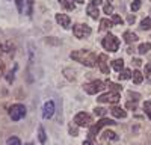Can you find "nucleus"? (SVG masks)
Wrapping results in <instances>:
<instances>
[{
  "instance_id": "f257e3e1",
  "label": "nucleus",
  "mask_w": 151,
  "mask_h": 145,
  "mask_svg": "<svg viewBox=\"0 0 151 145\" xmlns=\"http://www.w3.org/2000/svg\"><path fill=\"white\" fill-rule=\"evenodd\" d=\"M71 59L77 60L79 64L85 65V67H95L97 62H98V57L95 56V53L89 52V50H74L71 52Z\"/></svg>"
},
{
  "instance_id": "f03ea898",
  "label": "nucleus",
  "mask_w": 151,
  "mask_h": 145,
  "mask_svg": "<svg viewBox=\"0 0 151 145\" xmlns=\"http://www.w3.org/2000/svg\"><path fill=\"white\" fill-rule=\"evenodd\" d=\"M115 124H116L115 121H112V119H109V118H101L100 121H97L95 124L91 126L89 135H88V139H89V141H94V139L100 135V131H101L103 127H106V126H115Z\"/></svg>"
},
{
  "instance_id": "7ed1b4c3",
  "label": "nucleus",
  "mask_w": 151,
  "mask_h": 145,
  "mask_svg": "<svg viewBox=\"0 0 151 145\" xmlns=\"http://www.w3.org/2000/svg\"><path fill=\"white\" fill-rule=\"evenodd\" d=\"M101 45H103V48H106L107 52L115 53V52H118V48H119V39L113 33H107L103 38V41H101Z\"/></svg>"
},
{
  "instance_id": "20e7f679",
  "label": "nucleus",
  "mask_w": 151,
  "mask_h": 145,
  "mask_svg": "<svg viewBox=\"0 0 151 145\" xmlns=\"http://www.w3.org/2000/svg\"><path fill=\"white\" fill-rule=\"evenodd\" d=\"M104 88H106V82H101V80H92L89 83H85L83 85L85 92H88L89 95H95L98 92H101Z\"/></svg>"
},
{
  "instance_id": "39448f33",
  "label": "nucleus",
  "mask_w": 151,
  "mask_h": 145,
  "mask_svg": "<svg viewBox=\"0 0 151 145\" xmlns=\"http://www.w3.org/2000/svg\"><path fill=\"white\" fill-rule=\"evenodd\" d=\"M8 113H9V118L17 123V121H20L21 118L26 116V107H24L23 104H12L9 107Z\"/></svg>"
},
{
  "instance_id": "423d86ee",
  "label": "nucleus",
  "mask_w": 151,
  "mask_h": 145,
  "mask_svg": "<svg viewBox=\"0 0 151 145\" xmlns=\"http://www.w3.org/2000/svg\"><path fill=\"white\" fill-rule=\"evenodd\" d=\"M73 33H74L76 38L83 39V38H88V36L92 33V29L88 26V24H74L73 26Z\"/></svg>"
},
{
  "instance_id": "0eeeda50",
  "label": "nucleus",
  "mask_w": 151,
  "mask_h": 145,
  "mask_svg": "<svg viewBox=\"0 0 151 145\" xmlns=\"http://www.w3.org/2000/svg\"><path fill=\"white\" fill-rule=\"evenodd\" d=\"M119 100H121L119 92H115V91H109V92H106V94H101L100 97H97V101H98V103H109V104H116Z\"/></svg>"
},
{
  "instance_id": "6e6552de",
  "label": "nucleus",
  "mask_w": 151,
  "mask_h": 145,
  "mask_svg": "<svg viewBox=\"0 0 151 145\" xmlns=\"http://www.w3.org/2000/svg\"><path fill=\"white\" fill-rule=\"evenodd\" d=\"M74 124L77 127H88L92 124V115L88 112H79L74 116Z\"/></svg>"
},
{
  "instance_id": "1a4fd4ad",
  "label": "nucleus",
  "mask_w": 151,
  "mask_h": 145,
  "mask_svg": "<svg viewBox=\"0 0 151 145\" xmlns=\"http://www.w3.org/2000/svg\"><path fill=\"white\" fill-rule=\"evenodd\" d=\"M53 115H55V103L52 100H48L42 106V118L44 119H50Z\"/></svg>"
},
{
  "instance_id": "9d476101",
  "label": "nucleus",
  "mask_w": 151,
  "mask_h": 145,
  "mask_svg": "<svg viewBox=\"0 0 151 145\" xmlns=\"http://www.w3.org/2000/svg\"><path fill=\"white\" fill-rule=\"evenodd\" d=\"M14 53H15V45L12 44L11 41L0 42V55H8V56H12Z\"/></svg>"
},
{
  "instance_id": "9b49d317",
  "label": "nucleus",
  "mask_w": 151,
  "mask_h": 145,
  "mask_svg": "<svg viewBox=\"0 0 151 145\" xmlns=\"http://www.w3.org/2000/svg\"><path fill=\"white\" fill-rule=\"evenodd\" d=\"M98 67L100 70H101V72H104V74H109V60H107V56L104 53L98 55Z\"/></svg>"
},
{
  "instance_id": "f8f14e48",
  "label": "nucleus",
  "mask_w": 151,
  "mask_h": 145,
  "mask_svg": "<svg viewBox=\"0 0 151 145\" xmlns=\"http://www.w3.org/2000/svg\"><path fill=\"white\" fill-rule=\"evenodd\" d=\"M56 21H58V24H60L64 29H70V27H71V20H70V17L65 15V14H56Z\"/></svg>"
},
{
  "instance_id": "ddd939ff",
  "label": "nucleus",
  "mask_w": 151,
  "mask_h": 145,
  "mask_svg": "<svg viewBox=\"0 0 151 145\" xmlns=\"http://www.w3.org/2000/svg\"><path fill=\"white\" fill-rule=\"evenodd\" d=\"M86 12H88V15H89L91 18L97 20L100 17V11H98V6H95L94 3H89L86 6Z\"/></svg>"
},
{
  "instance_id": "4468645a",
  "label": "nucleus",
  "mask_w": 151,
  "mask_h": 145,
  "mask_svg": "<svg viewBox=\"0 0 151 145\" xmlns=\"http://www.w3.org/2000/svg\"><path fill=\"white\" fill-rule=\"evenodd\" d=\"M101 139L104 141V142H113V141H116L118 139V135L115 131H112V130H104L103 133H101Z\"/></svg>"
},
{
  "instance_id": "2eb2a0df",
  "label": "nucleus",
  "mask_w": 151,
  "mask_h": 145,
  "mask_svg": "<svg viewBox=\"0 0 151 145\" xmlns=\"http://www.w3.org/2000/svg\"><path fill=\"white\" fill-rule=\"evenodd\" d=\"M110 112H112V115L115 116V118H125V116H127V112H125V109L118 107V106H113V107L110 109Z\"/></svg>"
},
{
  "instance_id": "dca6fc26",
  "label": "nucleus",
  "mask_w": 151,
  "mask_h": 145,
  "mask_svg": "<svg viewBox=\"0 0 151 145\" xmlns=\"http://www.w3.org/2000/svg\"><path fill=\"white\" fill-rule=\"evenodd\" d=\"M137 36L134 32H132V30H127V32H124V41L127 42V44H132V42H136L137 41Z\"/></svg>"
},
{
  "instance_id": "f3484780",
  "label": "nucleus",
  "mask_w": 151,
  "mask_h": 145,
  "mask_svg": "<svg viewBox=\"0 0 151 145\" xmlns=\"http://www.w3.org/2000/svg\"><path fill=\"white\" fill-rule=\"evenodd\" d=\"M132 79H133V83L134 85H141L142 80H144V72L139 71V70H134L133 74H132Z\"/></svg>"
},
{
  "instance_id": "a211bd4d",
  "label": "nucleus",
  "mask_w": 151,
  "mask_h": 145,
  "mask_svg": "<svg viewBox=\"0 0 151 145\" xmlns=\"http://www.w3.org/2000/svg\"><path fill=\"white\" fill-rule=\"evenodd\" d=\"M60 6H64L67 11H74L76 9V3L74 0H58Z\"/></svg>"
},
{
  "instance_id": "6ab92c4d",
  "label": "nucleus",
  "mask_w": 151,
  "mask_h": 145,
  "mask_svg": "<svg viewBox=\"0 0 151 145\" xmlns=\"http://www.w3.org/2000/svg\"><path fill=\"white\" fill-rule=\"evenodd\" d=\"M112 68L115 70V71H118V72H121V71L124 70V60H122V59L112 60Z\"/></svg>"
},
{
  "instance_id": "aec40b11",
  "label": "nucleus",
  "mask_w": 151,
  "mask_h": 145,
  "mask_svg": "<svg viewBox=\"0 0 151 145\" xmlns=\"http://www.w3.org/2000/svg\"><path fill=\"white\" fill-rule=\"evenodd\" d=\"M113 26V23H112V20H109V18H103L101 21H100V30H107V29H110Z\"/></svg>"
},
{
  "instance_id": "412c9836",
  "label": "nucleus",
  "mask_w": 151,
  "mask_h": 145,
  "mask_svg": "<svg viewBox=\"0 0 151 145\" xmlns=\"http://www.w3.org/2000/svg\"><path fill=\"white\" fill-rule=\"evenodd\" d=\"M106 86H107L109 89H112V91H115V92L122 91V85H116V83H113V82H110V80L106 82Z\"/></svg>"
},
{
  "instance_id": "4be33fe9",
  "label": "nucleus",
  "mask_w": 151,
  "mask_h": 145,
  "mask_svg": "<svg viewBox=\"0 0 151 145\" xmlns=\"http://www.w3.org/2000/svg\"><path fill=\"white\" fill-rule=\"evenodd\" d=\"M38 139H40V142H41V144H45V141H47L45 130H44V127H42V126L38 127Z\"/></svg>"
},
{
  "instance_id": "5701e85b",
  "label": "nucleus",
  "mask_w": 151,
  "mask_h": 145,
  "mask_svg": "<svg viewBox=\"0 0 151 145\" xmlns=\"http://www.w3.org/2000/svg\"><path fill=\"white\" fill-rule=\"evenodd\" d=\"M150 50H151V44H150V42H144V44L139 45V48H137L139 55H145V53H148Z\"/></svg>"
},
{
  "instance_id": "b1692460",
  "label": "nucleus",
  "mask_w": 151,
  "mask_h": 145,
  "mask_svg": "<svg viewBox=\"0 0 151 145\" xmlns=\"http://www.w3.org/2000/svg\"><path fill=\"white\" fill-rule=\"evenodd\" d=\"M141 30H148L150 27H151V17H147V18H144L142 21H141Z\"/></svg>"
},
{
  "instance_id": "393cba45",
  "label": "nucleus",
  "mask_w": 151,
  "mask_h": 145,
  "mask_svg": "<svg viewBox=\"0 0 151 145\" xmlns=\"http://www.w3.org/2000/svg\"><path fill=\"white\" fill-rule=\"evenodd\" d=\"M132 74H133V71L127 70V68H124L121 71V74H119V80H127V79H132Z\"/></svg>"
},
{
  "instance_id": "a878e982",
  "label": "nucleus",
  "mask_w": 151,
  "mask_h": 145,
  "mask_svg": "<svg viewBox=\"0 0 151 145\" xmlns=\"http://www.w3.org/2000/svg\"><path fill=\"white\" fill-rule=\"evenodd\" d=\"M15 71H17V65L14 67V70L8 71V74H6V80H8V83H12V82H14V77H15Z\"/></svg>"
},
{
  "instance_id": "bb28decb",
  "label": "nucleus",
  "mask_w": 151,
  "mask_h": 145,
  "mask_svg": "<svg viewBox=\"0 0 151 145\" xmlns=\"http://www.w3.org/2000/svg\"><path fill=\"white\" fill-rule=\"evenodd\" d=\"M6 145H21V141L17 136H11V138H8Z\"/></svg>"
},
{
  "instance_id": "cd10ccee",
  "label": "nucleus",
  "mask_w": 151,
  "mask_h": 145,
  "mask_svg": "<svg viewBox=\"0 0 151 145\" xmlns=\"http://www.w3.org/2000/svg\"><path fill=\"white\" fill-rule=\"evenodd\" d=\"M139 98H141V94H137V92H133V91H129V100L130 101H139Z\"/></svg>"
},
{
  "instance_id": "c85d7f7f",
  "label": "nucleus",
  "mask_w": 151,
  "mask_h": 145,
  "mask_svg": "<svg viewBox=\"0 0 151 145\" xmlns=\"http://www.w3.org/2000/svg\"><path fill=\"white\" fill-rule=\"evenodd\" d=\"M144 112H145L147 116L151 119V101H145V103H144Z\"/></svg>"
},
{
  "instance_id": "c756f323",
  "label": "nucleus",
  "mask_w": 151,
  "mask_h": 145,
  "mask_svg": "<svg viewBox=\"0 0 151 145\" xmlns=\"http://www.w3.org/2000/svg\"><path fill=\"white\" fill-rule=\"evenodd\" d=\"M26 3H27V8H26V14L30 17V15H32V12H33V0H26Z\"/></svg>"
},
{
  "instance_id": "7c9ffc66",
  "label": "nucleus",
  "mask_w": 151,
  "mask_h": 145,
  "mask_svg": "<svg viewBox=\"0 0 151 145\" xmlns=\"http://www.w3.org/2000/svg\"><path fill=\"white\" fill-rule=\"evenodd\" d=\"M110 20H112V23H113V24H122V23H124V21H122V18H121L118 14H112V18H110Z\"/></svg>"
},
{
  "instance_id": "2f4dec72",
  "label": "nucleus",
  "mask_w": 151,
  "mask_h": 145,
  "mask_svg": "<svg viewBox=\"0 0 151 145\" xmlns=\"http://www.w3.org/2000/svg\"><path fill=\"white\" fill-rule=\"evenodd\" d=\"M132 11L133 12H136V11H139V8H141V0H133V3H132Z\"/></svg>"
},
{
  "instance_id": "473e14b6",
  "label": "nucleus",
  "mask_w": 151,
  "mask_h": 145,
  "mask_svg": "<svg viewBox=\"0 0 151 145\" xmlns=\"http://www.w3.org/2000/svg\"><path fill=\"white\" fill-rule=\"evenodd\" d=\"M94 112H95V115H98V116H104V115H106V109H103V107H95Z\"/></svg>"
},
{
  "instance_id": "72a5a7b5",
  "label": "nucleus",
  "mask_w": 151,
  "mask_h": 145,
  "mask_svg": "<svg viewBox=\"0 0 151 145\" xmlns=\"http://www.w3.org/2000/svg\"><path fill=\"white\" fill-rule=\"evenodd\" d=\"M125 107H127V109H132V111H134V109L137 107V103H136V101H130V100H127V103H125Z\"/></svg>"
},
{
  "instance_id": "f704fd0d",
  "label": "nucleus",
  "mask_w": 151,
  "mask_h": 145,
  "mask_svg": "<svg viewBox=\"0 0 151 145\" xmlns=\"http://www.w3.org/2000/svg\"><path fill=\"white\" fill-rule=\"evenodd\" d=\"M103 11H104V14H107V15H109V14H112V12H113V6H112L110 3H106Z\"/></svg>"
},
{
  "instance_id": "c9c22d12",
  "label": "nucleus",
  "mask_w": 151,
  "mask_h": 145,
  "mask_svg": "<svg viewBox=\"0 0 151 145\" xmlns=\"http://www.w3.org/2000/svg\"><path fill=\"white\" fill-rule=\"evenodd\" d=\"M15 5H17L18 12H23V8H24V0H15Z\"/></svg>"
},
{
  "instance_id": "e433bc0d",
  "label": "nucleus",
  "mask_w": 151,
  "mask_h": 145,
  "mask_svg": "<svg viewBox=\"0 0 151 145\" xmlns=\"http://www.w3.org/2000/svg\"><path fill=\"white\" fill-rule=\"evenodd\" d=\"M144 72H145V77H150L151 76V64H147L145 65V71Z\"/></svg>"
},
{
  "instance_id": "4c0bfd02",
  "label": "nucleus",
  "mask_w": 151,
  "mask_h": 145,
  "mask_svg": "<svg viewBox=\"0 0 151 145\" xmlns=\"http://www.w3.org/2000/svg\"><path fill=\"white\" fill-rule=\"evenodd\" d=\"M70 135H71V136H77V135H79V133H77V128L71 126V127H70Z\"/></svg>"
},
{
  "instance_id": "58836bf2",
  "label": "nucleus",
  "mask_w": 151,
  "mask_h": 145,
  "mask_svg": "<svg viewBox=\"0 0 151 145\" xmlns=\"http://www.w3.org/2000/svg\"><path fill=\"white\" fill-rule=\"evenodd\" d=\"M3 72H5V62L0 59V76H3Z\"/></svg>"
},
{
  "instance_id": "ea45409f",
  "label": "nucleus",
  "mask_w": 151,
  "mask_h": 145,
  "mask_svg": "<svg viewBox=\"0 0 151 145\" xmlns=\"http://www.w3.org/2000/svg\"><path fill=\"white\" fill-rule=\"evenodd\" d=\"M132 64H134L136 67H139V65H141L142 62H141V59H137V57H133V59H132Z\"/></svg>"
},
{
  "instance_id": "a19ab883",
  "label": "nucleus",
  "mask_w": 151,
  "mask_h": 145,
  "mask_svg": "<svg viewBox=\"0 0 151 145\" xmlns=\"http://www.w3.org/2000/svg\"><path fill=\"white\" fill-rule=\"evenodd\" d=\"M92 3H94L95 6H98V5H101V3H103V0H92Z\"/></svg>"
},
{
  "instance_id": "79ce46f5",
  "label": "nucleus",
  "mask_w": 151,
  "mask_h": 145,
  "mask_svg": "<svg viewBox=\"0 0 151 145\" xmlns=\"http://www.w3.org/2000/svg\"><path fill=\"white\" fill-rule=\"evenodd\" d=\"M127 21H129V23H134V15H129Z\"/></svg>"
},
{
  "instance_id": "37998d69",
  "label": "nucleus",
  "mask_w": 151,
  "mask_h": 145,
  "mask_svg": "<svg viewBox=\"0 0 151 145\" xmlns=\"http://www.w3.org/2000/svg\"><path fill=\"white\" fill-rule=\"evenodd\" d=\"M83 145H92V141H89V139H86V141H83Z\"/></svg>"
},
{
  "instance_id": "c03bdc74",
  "label": "nucleus",
  "mask_w": 151,
  "mask_h": 145,
  "mask_svg": "<svg viewBox=\"0 0 151 145\" xmlns=\"http://www.w3.org/2000/svg\"><path fill=\"white\" fill-rule=\"evenodd\" d=\"M76 2H77V3H83V2H85V0H76Z\"/></svg>"
}]
</instances>
